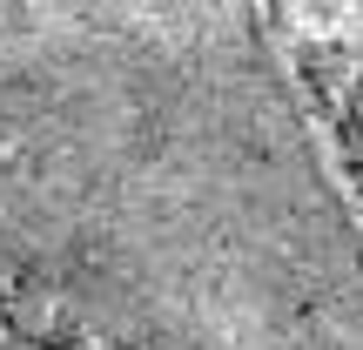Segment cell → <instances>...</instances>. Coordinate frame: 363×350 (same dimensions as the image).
I'll list each match as a JSON object with an SVG mask.
<instances>
[{
    "instance_id": "obj_1",
    "label": "cell",
    "mask_w": 363,
    "mask_h": 350,
    "mask_svg": "<svg viewBox=\"0 0 363 350\" xmlns=\"http://www.w3.org/2000/svg\"><path fill=\"white\" fill-rule=\"evenodd\" d=\"M0 290L88 350H363V243L256 21L0 0Z\"/></svg>"
}]
</instances>
